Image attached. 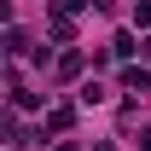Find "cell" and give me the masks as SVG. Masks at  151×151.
Returning a JSON list of instances; mask_svg holds the SVG:
<instances>
[{
  "instance_id": "obj_1",
  "label": "cell",
  "mask_w": 151,
  "mask_h": 151,
  "mask_svg": "<svg viewBox=\"0 0 151 151\" xmlns=\"http://www.w3.org/2000/svg\"><path fill=\"white\" fill-rule=\"evenodd\" d=\"M58 151H76V145H58Z\"/></svg>"
}]
</instances>
